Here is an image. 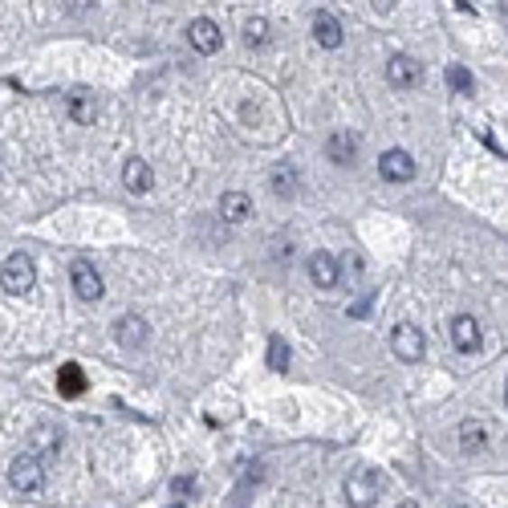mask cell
Returning a JSON list of instances; mask_svg holds the SVG:
<instances>
[{
    "label": "cell",
    "mask_w": 508,
    "mask_h": 508,
    "mask_svg": "<svg viewBox=\"0 0 508 508\" xmlns=\"http://www.w3.org/2000/svg\"><path fill=\"white\" fill-rule=\"evenodd\" d=\"M378 496H383V476H378L374 467H354V472L346 476V500H350L354 508H370Z\"/></svg>",
    "instance_id": "1"
},
{
    "label": "cell",
    "mask_w": 508,
    "mask_h": 508,
    "mask_svg": "<svg viewBox=\"0 0 508 508\" xmlns=\"http://www.w3.org/2000/svg\"><path fill=\"white\" fill-rule=\"evenodd\" d=\"M0 285H5V293H13V297L29 293V289L37 285V269H33V261H29L25 253H13L9 261H5V269H0Z\"/></svg>",
    "instance_id": "2"
},
{
    "label": "cell",
    "mask_w": 508,
    "mask_h": 508,
    "mask_svg": "<svg viewBox=\"0 0 508 508\" xmlns=\"http://www.w3.org/2000/svg\"><path fill=\"white\" fill-rule=\"evenodd\" d=\"M9 484L17 492H42L45 488V464L37 459V451H25L9 464Z\"/></svg>",
    "instance_id": "3"
},
{
    "label": "cell",
    "mask_w": 508,
    "mask_h": 508,
    "mask_svg": "<svg viewBox=\"0 0 508 508\" xmlns=\"http://www.w3.org/2000/svg\"><path fill=\"white\" fill-rule=\"evenodd\" d=\"M391 350H394V358H402V362H419L427 354V337H423V329L419 326H394V334H391Z\"/></svg>",
    "instance_id": "4"
},
{
    "label": "cell",
    "mask_w": 508,
    "mask_h": 508,
    "mask_svg": "<svg viewBox=\"0 0 508 508\" xmlns=\"http://www.w3.org/2000/svg\"><path fill=\"white\" fill-rule=\"evenodd\" d=\"M378 175H383L386 183H411V175H415V159L407 155V151L391 147L378 155Z\"/></svg>",
    "instance_id": "5"
},
{
    "label": "cell",
    "mask_w": 508,
    "mask_h": 508,
    "mask_svg": "<svg viewBox=\"0 0 508 508\" xmlns=\"http://www.w3.org/2000/svg\"><path fill=\"white\" fill-rule=\"evenodd\" d=\"M69 285H74V293L82 297V301H98L102 297V277H98V269H94L90 261L69 264Z\"/></svg>",
    "instance_id": "6"
},
{
    "label": "cell",
    "mask_w": 508,
    "mask_h": 508,
    "mask_svg": "<svg viewBox=\"0 0 508 508\" xmlns=\"http://www.w3.org/2000/svg\"><path fill=\"white\" fill-rule=\"evenodd\" d=\"M313 42H318L321 50H337V45L346 42V29H342V21H337L334 13L318 9V13H313Z\"/></svg>",
    "instance_id": "7"
},
{
    "label": "cell",
    "mask_w": 508,
    "mask_h": 508,
    "mask_svg": "<svg viewBox=\"0 0 508 508\" xmlns=\"http://www.w3.org/2000/svg\"><path fill=\"white\" fill-rule=\"evenodd\" d=\"M115 337H118V346H126V350H139V346H147L151 326L139 318V313H126V318L115 321Z\"/></svg>",
    "instance_id": "8"
},
{
    "label": "cell",
    "mask_w": 508,
    "mask_h": 508,
    "mask_svg": "<svg viewBox=\"0 0 508 508\" xmlns=\"http://www.w3.org/2000/svg\"><path fill=\"white\" fill-rule=\"evenodd\" d=\"M451 342H456L459 354H476V350H480V321H476L472 313L451 318Z\"/></svg>",
    "instance_id": "9"
},
{
    "label": "cell",
    "mask_w": 508,
    "mask_h": 508,
    "mask_svg": "<svg viewBox=\"0 0 508 508\" xmlns=\"http://www.w3.org/2000/svg\"><path fill=\"white\" fill-rule=\"evenodd\" d=\"M419 78H423V69H419V61L407 58V53H394V58L386 61V82L399 86V90H411Z\"/></svg>",
    "instance_id": "10"
},
{
    "label": "cell",
    "mask_w": 508,
    "mask_h": 508,
    "mask_svg": "<svg viewBox=\"0 0 508 508\" xmlns=\"http://www.w3.org/2000/svg\"><path fill=\"white\" fill-rule=\"evenodd\" d=\"M309 281L318 289H334L337 281H342V264H337L329 253H321V248H318V253L309 256Z\"/></svg>",
    "instance_id": "11"
},
{
    "label": "cell",
    "mask_w": 508,
    "mask_h": 508,
    "mask_svg": "<svg viewBox=\"0 0 508 508\" xmlns=\"http://www.w3.org/2000/svg\"><path fill=\"white\" fill-rule=\"evenodd\" d=\"M188 42L196 45L199 53H216L224 45V37H220V25H216V21L199 17V21H191L188 25Z\"/></svg>",
    "instance_id": "12"
},
{
    "label": "cell",
    "mask_w": 508,
    "mask_h": 508,
    "mask_svg": "<svg viewBox=\"0 0 508 508\" xmlns=\"http://www.w3.org/2000/svg\"><path fill=\"white\" fill-rule=\"evenodd\" d=\"M151 183H155L151 163H143V159H126V163H123V188L131 191V196H147Z\"/></svg>",
    "instance_id": "13"
},
{
    "label": "cell",
    "mask_w": 508,
    "mask_h": 508,
    "mask_svg": "<svg viewBox=\"0 0 508 508\" xmlns=\"http://www.w3.org/2000/svg\"><path fill=\"white\" fill-rule=\"evenodd\" d=\"M326 155H329V163L350 167L354 159H358V139H354L350 131H334L329 134V143H326Z\"/></svg>",
    "instance_id": "14"
},
{
    "label": "cell",
    "mask_w": 508,
    "mask_h": 508,
    "mask_svg": "<svg viewBox=\"0 0 508 508\" xmlns=\"http://www.w3.org/2000/svg\"><path fill=\"white\" fill-rule=\"evenodd\" d=\"M253 216V199L245 191H224L220 196V220L224 224H245Z\"/></svg>",
    "instance_id": "15"
},
{
    "label": "cell",
    "mask_w": 508,
    "mask_h": 508,
    "mask_svg": "<svg viewBox=\"0 0 508 508\" xmlns=\"http://www.w3.org/2000/svg\"><path fill=\"white\" fill-rule=\"evenodd\" d=\"M459 448H464L467 456L488 448V431H484L480 419H464V423H459Z\"/></svg>",
    "instance_id": "16"
},
{
    "label": "cell",
    "mask_w": 508,
    "mask_h": 508,
    "mask_svg": "<svg viewBox=\"0 0 508 508\" xmlns=\"http://www.w3.org/2000/svg\"><path fill=\"white\" fill-rule=\"evenodd\" d=\"M58 391H61V399H78V394L86 391V374L78 362H66V366L58 370Z\"/></svg>",
    "instance_id": "17"
},
{
    "label": "cell",
    "mask_w": 508,
    "mask_h": 508,
    "mask_svg": "<svg viewBox=\"0 0 508 508\" xmlns=\"http://www.w3.org/2000/svg\"><path fill=\"white\" fill-rule=\"evenodd\" d=\"M69 118H74V123H94V118H98V102H94V94H86V90L69 94Z\"/></svg>",
    "instance_id": "18"
},
{
    "label": "cell",
    "mask_w": 508,
    "mask_h": 508,
    "mask_svg": "<svg viewBox=\"0 0 508 508\" xmlns=\"http://www.w3.org/2000/svg\"><path fill=\"white\" fill-rule=\"evenodd\" d=\"M269 37H272V29H269V21H264V17H248L245 21V45H248V50H264V45H269Z\"/></svg>",
    "instance_id": "19"
},
{
    "label": "cell",
    "mask_w": 508,
    "mask_h": 508,
    "mask_svg": "<svg viewBox=\"0 0 508 508\" xmlns=\"http://www.w3.org/2000/svg\"><path fill=\"white\" fill-rule=\"evenodd\" d=\"M272 191H277L281 199H293L297 196V171L289 163H281L277 171H272Z\"/></svg>",
    "instance_id": "20"
},
{
    "label": "cell",
    "mask_w": 508,
    "mask_h": 508,
    "mask_svg": "<svg viewBox=\"0 0 508 508\" xmlns=\"http://www.w3.org/2000/svg\"><path fill=\"white\" fill-rule=\"evenodd\" d=\"M269 370H277V374H285L289 370V346L281 342L277 334L269 337Z\"/></svg>",
    "instance_id": "21"
},
{
    "label": "cell",
    "mask_w": 508,
    "mask_h": 508,
    "mask_svg": "<svg viewBox=\"0 0 508 508\" xmlns=\"http://www.w3.org/2000/svg\"><path fill=\"white\" fill-rule=\"evenodd\" d=\"M448 86H451V90H456V94H472V74H467V69L464 66H451L448 69Z\"/></svg>",
    "instance_id": "22"
},
{
    "label": "cell",
    "mask_w": 508,
    "mask_h": 508,
    "mask_svg": "<svg viewBox=\"0 0 508 508\" xmlns=\"http://www.w3.org/2000/svg\"><path fill=\"white\" fill-rule=\"evenodd\" d=\"M370 5H374L378 13H391V9H394V0H370Z\"/></svg>",
    "instance_id": "23"
},
{
    "label": "cell",
    "mask_w": 508,
    "mask_h": 508,
    "mask_svg": "<svg viewBox=\"0 0 508 508\" xmlns=\"http://www.w3.org/2000/svg\"><path fill=\"white\" fill-rule=\"evenodd\" d=\"M399 508H419V504H415V500H402V504H399Z\"/></svg>",
    "instance_id": "24"
},
{
    "label": "cell",
    "mask_w": 508,
    "mask_h": 508,
    "mask_svg": "<svg viewBox=\"0 0 508 508\" xmlns=\"http://www.w3.org/2000/svg\"><path fill=\"white\" fill-rule=\"evenodd\" d=\"M504 407H508V378H504Z\"/></svg>",
    "instance_id": "25"
},
{
    "label": "cell",
    "mask_w": 508,
    "mask_h": 508,
    "mask_svg": "<svg viewBox=\"0 0 508 508\" xmlns=\"http://www.w3.org/2000/svg\"><path fill=\"white\" fill-rule=\"evenodd\" d=\"M171 508H180V504H171Z\"/></svg>",
    "instance_id": "26"
},
{
    "label": "cell",
    "mask_w": 508,
    "mask_h": 508,
    "mask_svg": "<svg viewBox=\"0 0 508 508\" xmlns=\"http://www.w3.org/2000/svg\"><path fill=\"white\" fill-rule=\"evenodd\" d=\"M456 508H464V504H456Z\"/></svg>",
    "instance_id": "27"
}]
</instances>
